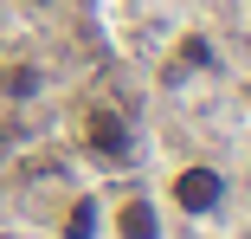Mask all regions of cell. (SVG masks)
<instances>
[{"instance_id":"cell-1","label":"cell","mask_w":251,"mask_h":239,"mask_svg":"<svg viewBox=\"0 0 251 239\" xmlns=\"http://www.w3.org/2000/svg\"><path fill=\"white\" fill-rule=\"evenodd\" d=\"M84 149L103 155V162H123V155H129V123H123L110 104H90V110H84Z\"/></svg>"},{"instance_id":"cell-2","label":"cell","mask_w":251,"mask_h":239,"mask_svg":"<svg viewBox=\"0 0 251 239\" xmlns=\"http://www.w3.org/2000/svg\"><path fill=\"white\" fill-rule=\"evenodd\" d=\"M219 194H226V181H219L213 168H200V162L174 175V201H180L187 213H213V207H219Z\"/></svg>"},{"instance_id":"cell-3","label":"cell","mask_w":251,"mask_h":239,"mask_svg":"<svg viewBox=\"0 0 251 239\" xmlns=\"http://www.w3.org/2000/svg\"><path fill=\"white\" fill-rule=\"evenodd\" d=\"M116 226H123V239H161V226H155V207H148V201H129Z\"/></svg>"},{"instance_id":"cell-4","label":"cell","mask_w":251,"mask_h":239,"mask_svg":"<svg viewBox=\"0 0 251 239\" xmlns=\"http://www.w3.org/2000/svg\"><path fill=\"white\" fill-rule=\"evenodd\" d=\"M0 90H7V97H32V90H39V71H26V65H13L7 78H0Z\"/></svg>"},{"instance_id":"cell-5","label":"cell","mask_w":251,"mask_h":239,"mask_svg":"<svg viewBox=\"0 0 251 239\" xmlns=\"http://www.w3.org/2000/svg\"><path fill=\"white\" fill-rule=\"evenodd\" d=\"M90 233H97V213H90V207H77V213L65 220V239H90Z\"/></svg>"}]
</instances>
